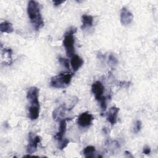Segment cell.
<instances>
[{
	"instance_id": "cell-1",
	"label": "cell",
	"mask_w": 158,
	"mask_h": 158,
	"mask_svg": "<svg viewBox=\"0 0 158 158\" xmlns=\"http://www.w3.org/2000/svg\"><path fill=\"white\" fill-rule=\"evenodd\" d=\"M27 14L30 23L33 25L36 30H38L43 27L44 21L40 12V5L38 2L35 1H28L27 5Z\"/></svg>"
},
{
	"instance_id": "cell-2",
	"label": "cell",
	"mask_w": 158,
	"mask_h": 158,
	"mask_svg": "<svg viewBox=\"0 0 158 158\" xmlns=\"http://www.w3.org/2000/svg\"><path fill=\"white\" fill-rule=\"evenodd\" d=\"M73 74L69 72H62L52 77L50 80V85L56 88H64L69 86Z\"/></svg>"
},
{
	"instance_id": "cell-3",
	"label": "cell",
	"mask_w": 158,
	"mask_h": 158,
	"mask_svg": "<svg viewBox=\"0 0 158 158\" xmlns=\"http://www.w3.org/2000/svg\"><path fill=\"white\" fill-rule=\"evenodd\" d=\"M76 31L77 28L75 27H71L64 34L63 46L65 48L67 56L70 57H72L75 54V39L73 35Z\"/></svg>"
},
{
	"instance_id": "cell-4",
	"label": "cell",
	"mask_w": 158,
	"mask_h": 158,
	"mask_svg": "<svg viewBox=\"0 0 158 158\" xmlns=\"http://www.w3.org/2000/svg\"><path fill=\"white\" fill-rule=\"evenodd\" d=\"M39 89L37 87L30 88L27 93V99L28 101L30 106H40L38 100Z\"/></svg>"
},
{
	"instance_id": "cell-5",
	"label": "cell",
	"mask_w": 158,
	"mask_h": 158,
	"mask_svg": "<svg viewBox=\"0 0 158 158\" xmlns=\"http://www.w3.org/2000/svg\"><path fill=\"white\" fill-rule=\"evenodd\" d=\"M41 142V137L30 132L28 135V143L27 146V152L33 154L37 150L38 144Z\"/></svg>"
},
{
	"instance_id": "cell-6",
	"label": "cell",
	"mask_w": 158,
	"mask_h": 158,
	"mask_svg": "<svg viewBox=\"0 0 158 158\" xmlns=\"http://www.w3.org/2000/svg\"><path fill=\"white\" fill-rule=\"evenodd\" d=\"M93 120L94 117L92 114H89L88 112H85L78 116L77 123L81 127L85 128L90 126Z\"/></svg>"
},
{
	"instance_id": "cell-7",
	"label": "cell",
	"mask_w": 158,
	"mask_h": 158,
	"mask_svg": "<svg viewBox=\"0 0 158 158\" xmlns=\"http://www.w3.org/2000/svg\"><path fill=\"white\" fill-rule=\"evenodd\" d=\"M91 91L97 101H99L104 97V86L101 81H96L94 82L91 86Z\"/></svg>"
},
{
	"instance_id": "cell-8",
	"label": "cell",
	"mask_w": 158,
	"mask_h": 158,
	"mask_svg": "<svg viewBox=\"0 0 158 158\" xmlns=\"http://www.w3.org/2000/svg\"><path fill=\"white\" fill-rule=\"evenodd\" d=\"M120 22L122 25H127L131 23L133 19V15L126 7H123L120 10Z\"/></svg>"
},
{
	"instance_id": "cell-9",
	"label": "cell",
	"mask_w": 158,
	"mask_h": 158,
	"mask_svg": "<svg viewBox=\"0 0 158 158\" xmlns=\"http://www.w3.org/2000/svg\"><path fill=\"white\" fill-rule=\"evenodd\" d=\"M120 110L118 107L115 106L111 107L106 114L107 120L112 125H114L116 123L117 120V115Z\"/></svg>"
},
{
	"instance_id": "cell-10",
	"label": "cell",
	"mask_w": 158,
	"mask_h": 158,
	"mask_svg": "<svg viewBox=\"0 0 158 158\" xmlns=\"http://www.w3.org/2000/svg\"><path fill=\"white\" fill-rule=\"evenodd\" d=\"M69 118H63L60 121L59 130L54 136V138L57 139L59 142L63 139V137L65 133L67 130V120H69Z\"/></svg>"
},
{
	"instance_id": "cell-11",
	"label": "cell",
	"mask_w": 158,
	"mask_h": 158,
	"mask_svg": "<svg viewBox=\"0 0 158 158\" xmlns=\"http://www.w3.org/2000/svg\"><path fill=\"white\" fill-rule=\"evenodd\" d=\"M84 61L79 56L74 54L70 60V65L74 72H77L83 64Z\"/></svg>"
},
{
	"instance_id": "cell-12",
	"label": "cell",
	"mask_w": 158,
	"mask_h": 158,
	"mask_svg": "<svg viewBox=\"0 0 158 158\" xmlns=\"http://www.w3.org/2000/svg\"><path fill=\"white\" fill-rule=\"evenodd\" d=\"M67 110V108L63 105L55 110H54L52 112V118L54 120L57 121V120H61L63 119V117L64 116L65 111Z\"/></svg>"
},
{
	"instance_id": "cell-13",
	"label": "cell",
	"mask_w": 158,
	"mask_h": 158,
	"mask_svg": "<svg viewBox=\"0 0 158 158\" xmlns=\"http://www.w3.org/2000/svg\"><path fill=\"white\" fill-rule=\"evenodd\" d=\"M81 22H82V25L81 26V28L84 30L87 27H90L93 26V17L91 15L83 14L81 16Z\"/></svg>"
},
{
	"instance_id": "cell-14",
	"label": "cell",
	"mask_w": 158,
	"mask_h": 158,
	"mask_svg": "<svg viewBox=\"0 0 158 158\" xmlns=\"http://www.w3.org/2000/svg\"><path fill=\"white\" fill-rule=\"evenodd\" d=\"M0 30L2 33H10L14 31L13 25L10 22L4 21L0 24Z\"/></svg>"
},
{
	"instance_id": "cell-15",
	"label": "cell",
	"mask_w": 158,
	"mask_h": 158,
	"mask_svg": "<svg viewBox=\"0 0 158 158\" xmlns=\"http://www.w3.org/2000/svg\"><path fill=\"white\" fill-rule=\"evenodd\" d=\"M95 151H96V149L94 146H88L83 149V153L85 157H93Z\"/></svg>"
},
{
	"instance_id": "cell-16",
	"label": "cell",
	"mask_w": 158,
	"mask_h": 158,
	"mask_svg": "<svg viewBox=\"0 0 158 158\" xmlns=\"http://www.w3.org/2000/svg\"><path fill=\"white\" fill-rule=\"evenodd\" d=\"M59 62L66 69H70V64H69V61L67 59L60 57H59Z\"/></svg>"
},
{
	"instance_id": "cell-17",
	"label": "cell",
	"mask_w": 158,
	"mask_h": 158,
	"mask_svg": "<svg viewBox=\"0 0 158 158\" xmlns=\"http://www.w3.org/2000/svg\"><path fill=\"white\" fill-rule=\"evenodd\" d=\"M59 149H63L67 146L68 144L69 143V140L68 139H62V141H59Z\"/></svg>"
},
{
	"instance_id": "cell-18",
	"label": "cell",
	"mask_w": 158,
	"mask_h": 158,
	"mask_svg": "<svg viewBox=\"0 0 158 158\" xmlns=\"http://www.w3.org/2000/svg\"><path fill=\"white\" fill-rule=\"evenodd\" d=\"M141 122L139 120H137L135 122V127H134V129H133V131L135 133H138L141 128Z\"/></svg>"
},
{
	"instance_id": "cell-19",
	"label": "cell",
	"mask_w": 158,
	"mask_h": 158,
	"mask_svg": "<svg viewBox=\"0 0 158 158\" xmlns=\"http://www.w3.org/2000/svg\"><path fill=\"white\" fill-rule=\"evenodd\" d=\"M99 103H100V106H101V108L102 110H105L106 107H107V104H106V98L104 96L99 101Z\"/></svg>"
},
{
	"instance_id": "cell-20",
	"label": "cell",
	"mask_w": 158,
	"mask_h": 158,
	"mask_svg": "<svg viewBox=\"0 0 158 158\" xmlns=\"http://www.w3.org/2000/svg\"><path fill=\"white\" fill-rule=\"evenodd\" d=\"M109 62L112 65H115V64H116L117 63V60L116 57L112 54L109 55Z\"/></svg>"
},
{
	"instance_id": "cell-21",
	"label": "cell",
	"mask_w": 158,
	"mask_h": 158,
	"mask_svg": "<svg viewBox=\"0 0 158 158\" xmlns=\"http://www.w3.org/2000/svg\"><path fill=\"white\" fill-rule=\"evenodd\" d=\"M151 152V148L148 146H146L144 147L143 150V153L144 154H149Z\"/></svg>"
},
{
	"instance_id": "cell-22",
	"label": "cell",
	"mask_w": 158,
	"mask_h": 158,
	"mask_svg": "<svg viewBox=\"0 0 158 158\" xmlns=\"http://www.w3.org/2000/svg\"><path fill=\"white\" fill-rule=\"evenodd\" d=\"M65 2V1H53V4L54 6H59V5H60L61 4L64 3Z\"/></svg>"
},
{
	"instance_id": "cell-23",
	"label": "cell",
	"mask_w": 158,
	"mask_h": 158,
	"mask_svg": "<svg viewBox=\"0 0 158 158\" xmlns=\"http://www.w3.org/2000/svg\"><path fill=\"white\" fill-rule=\"evenodd\" d=\"M125 155H127V157H133V156H132L131 154L129 151H126L125 152Z\"/></svg>"
}]
</instances>
